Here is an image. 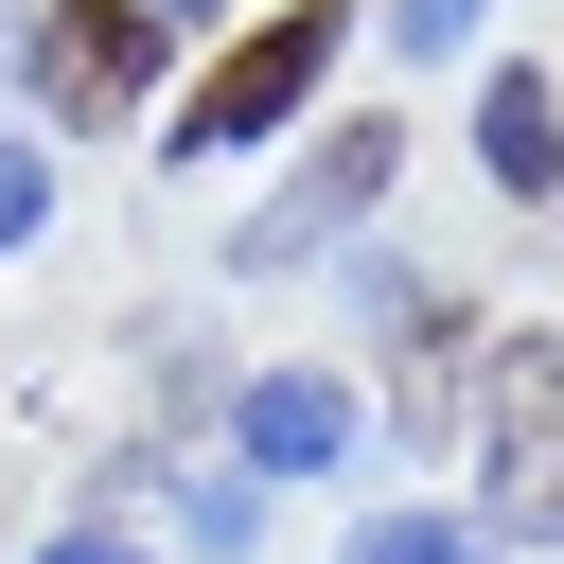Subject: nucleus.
Instances as JSON below:
<instances>
[{
  "label": "nucleus",
  "mask_w": 564,
  "mask_h": 564,
  "mask_svg": "<svg viewBox=\"0 0 564 564\" xmlns=\"http://www.w3.org/2000/svg\"><path fill=\"white\" fill-rule=\"evenodd\" d=\"M476 529L564 546V335H476Z\"/></svg>",
  "instance_id": "1"
},
{
  "label": "nucleus",
  "mask_w": 564,
  "mask_h": 564,
  "mask_svg": "<svg viewBox=\"0 0 564 564\" xmlns=\"http://www.w3.org/2000/svg\"><path fill=\"white\" fill-rule=\"evenodd\" d=\"M335 35H352L335 0H264V18H247V35H229L194 88H176V141H159V159H247V141H282V123L317 106Z\"/></svg>",
  "instance_id": "2"
},
{
  "label": "nucleus",
  "mask_w": 564,
  "mask_h": 564,
  "mask_svg": "<svg viewBox=\"0 0 564 564\" xmlns=\"http://www.w3.org/2000/svg\"><path fill=\"white\" fill-rule=\"evenodd\" d=\"M159 70H176V35H159L141 0H53V18L18 35V106H35V123H141Z\"/></svg>",
  "instance_id": "3"
},
{
  "label": "nucleus",
  "mask_w": 564,
  "mask_h": 564,
  "mask_svg": "<svg viewBox=\"0 0 564 564\" xmlns=\"http://www.w3.org/2000/svg\"><path fill=\"white\" fill-rule=\"evenodd\" d=\"M388 159H405L388 123H317V159L229 229V282H300L317 247H352V229H370V194H388Z\"/></svg>",
  "instance_id": "4"
},
{
  "label": "nucleus",
  "mask_w": 564,
  "mask_h": 564,
  "mask_svg": "<svg viewBox=\"0 0 564 564\" xmlns=\"http://www.w3.org/2000/svg\"><path fill=\"white\" fill-rule=\"evenodd\" d=\"M352 441H370V423H352V370H247V388H229V458H247L264 494H282V476H335Z\"/></svg>",
  "instance_id": "5"
},
{
  "label": "nucleus",
  "mask_w": 564,
  "mask_h": 564,
  "mask_svg": "<svg viewBox=\"0 0 564 564\" xmlns=\"http://www.w3.org/2000/svg\"><path fill=\"white\" fill-rule=\"evenodd\" d=\"M123 494H141V511H159L194 564H247V494H264L247 458H229V476H212V458H123Z\"/></svg>",
  "instance_id": "6"
},
{
  "label": "nucleus",
  "mask_w": 564,
  "mask_h": 564,
  "mask_svg": "<svg viewBox=\"0 0 564 564\" xmlns=\"http://www.w3.org/2000/svg\"><path fill=\"white\" fill-rule=\"evenodd\" d=\"M476 159H494V194H564V88L546 70H494L476 88Z\"/></svg>",
  "instance_id": "7"
},
{
  "label": "nucleus",
  "mask_w": 564,
  "mask_h": 564,
  "mask_svg": "<svg viewBox=\"0 0 564 564\" xmlns=\"http://www.w3.org/2000/svg\"><path fill=\"white\" fill-rule=\"evenodd\" d=\"M352 317H370V335H388V352H458V300H441V282H423V264H388V247H370V264H352Z\"/></svg>",
  "instance_id": "8"
},
{
  "label": "nucleus",
  "mask_w": 564,
  "mask_h": 564,
  "mask_svg": "<svg viewBox=\"0 0 564 564\" xmlns=\"http://www.w3.org/2000/svg\"><path fill=\"white\" fill-rule=\"evenodd\" d=\"M352 564H494V529H476V511H370Z\"/></svg>",
  "instance_id": "9"
},
{
  "label": "nucleus",
  "mask_w": 564,
  "mask_h": 564,
  "mask_svg": "<svg viewBox=\"0 0 564 564\" xmlns=\"http://www.w3.org/2000/svg\"><path fill=\"white\" fill-rule=\"evenodd\" d=\"M53 229V141H0V247Z\"/></svg>",
  "instance_id": "10"
},
{
  "label": "nucleus",
  "mask_w": 564,
  "mask_h": 564,
  "mask_svg": "<svg viewBox=\"0 0 564 564\" xmlns=\"http://www.w3.org/2000/svg\"><path fill=\"white\" fill-rule=\"evenodd\" d=\"M494 0H388V53H476Z\"/></svg>",
  "instance_id": "11"
},
{
  "label": "nucleus",
  "mask_w": 564,
  "mask_h": 564,
  "mask_svg": "<svg viewBox=\"0 0 564 564\" xmlns=\"http://www.w3.org/2000/svg\"><path fill=\"white\" fill-rule=\"evenodd\" d=\"M35 564H159V546H141V529H53Z\"/></svg>",
  "instance_id": "12"
}]
</instances>
